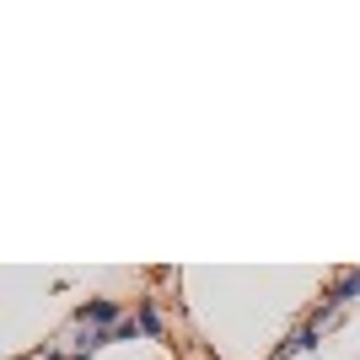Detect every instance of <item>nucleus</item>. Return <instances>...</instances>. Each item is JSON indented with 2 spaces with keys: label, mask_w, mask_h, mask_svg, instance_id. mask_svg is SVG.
<instances>
[{
  "label": "nucleus",
  "mask_w": 360,
  "mask_h": 360,
  "mask_svg": "<svg viewBox=\"0 0 360 360\" xmlns=\"http://www.w3.org/2000/svg\"><path fill=\"white\" fill-rule=\"evenodd\" d=\"M70 317H75V328H119L129 312H124V301H113V296H86Z\"/></svg>",
  "instance_id": "f257e3e1"
},
{
  "label": "nucleus",
  "mask_w": 360,
  "mask_h": 360,
  "mask_svg": "<svg viewBox=\"0 0 360 360\" xmlns=\"http://www.w3.org/2000/svg\"><path fill=\"white\" fill-rule=\"evenodd\" d=\"M317 339H323V333H317L312 323H301V328H290L285 339L274 345V355H269V360H290V355H307V349H317Z\"/></svg>",
  "instance_id": "f03ea898"
},
{
  "label": "nucleus",
  "mask_w": 360,
  "mask_h": 360,
  "mask_svg": "<svg viewBox=\"0 0 360 360\" xmlns=\"http://www.w3.org/2000/svg\"><path fill=\"white\" fill-rule=\"evenodd\" d=\"M135 323H140V333H146V339H162V333H167L162 301H156V296H140V301H135Z\"/></svg>",
  "instance_id": "7ed1b4c3"
},
{
  "label": "nucleus",
  "mask_w": 360,
  "mask_h": 360,
  "mask_svg": "<svg viewBox=\"0 0 360 360\" xmlns=\"http://www.w3.org/2000/svg\"><path fill=\"white\" fill-rule=\"evenodd\" d=\"M339 317H345V301H339V296H333V290H328V296L317 301V312H312V317H307V323H312V328H317V333H328V328H333V323H339Z\"/></svg>",
  "instance_id": "20e7f679"
},
{
  "label": "nucleus",
  "mask_w": 360,
  "mask_h": 360,
  "mask_svg": "<svg viewBox=\"0 0 360 360\" xmlns=\"http://www.w3.org/2000/svg\"><path fill=\"white\" fill-rule=\"evenodd\" d=\"M103 345H113V328H81L75 333V355H97Z\"/></svg>",
  "instance_id": "39448f33"
},
{
  "label": "nucleus",
  "mask_w": 360,
  "mask_h": 360,
  "mask_svg": "<svg viewBox=\"0 0 360 360\" xmlns=\"http://www.w3.org/2000/svg\"><path fill=\"white\" fill-rule=\"evenodd\" d=\"M333 296H339V301H345V307H349V301H355V296H360V269H349V274H339V280H333Z\"/></svg>",
  "instance_id": "423d86ee"
},
{
  "label": "nucleus",
  "mask_w": 360,
  "mask_h": 360,
  "mask_svg": "<svg viewBox=\"0 0 360 360\" xmlns=\"http://www.w3.org/2000/svg\"><path fill=\"white\" fill-rule=\"evenodd\" d=\"M135 339H146V333H140V323H135V317H124L119 328H113V345H135Z\"/></svg>",
  "instance_id": "0eeeda50"
},
{
  "label": "nucleus",
  "mask_w": 360,
  "mask_h": 360,
  "mask_svg": "<svg viewBox=\"0 0 360 360\" xmlns=\"http://www.w3.org/2000/svg\"><path fill=\"white\" fill-rule=\"evenodd\" d=\"M32 360H70V355H65V349H38Z\"/></svg>",
  "instance_id": "6e6552de"
},
{
  "label": "nucleus",
  "mask_w": 360,
  "mask_h": 360,
  "mask_svg": "<svg viewBox=\"0 0 360 360\" xmlns=\"http://www.w3.org/2000/svg\"><path fill=\"white\" fill-rule=\"evenodd\" d=\"M70 360H91V355H75V349H70Z\"/></svg>",
  "instance_id": "1a4fd4ad"
}]
</instances>
